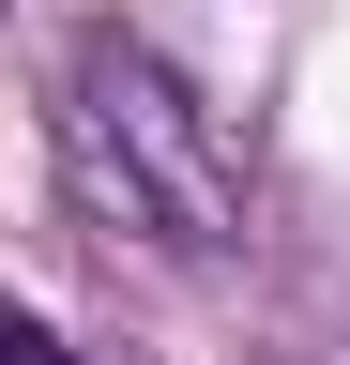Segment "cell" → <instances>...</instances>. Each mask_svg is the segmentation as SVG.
Returning <instances> with one entry per match:
<instances>
[{
    "instance_id": "1",
    "label": "cell",
    "mask_w": 350,
    "mask_h": 365,
    "mask_svg": "<svg viewBox=\"0 0 350 365\" xmlns=\"http://www.w3.org/2000/svg\"><path fill=\"white\" fill-rule=\"evenodd\" d=\"M61 153L92 198L153 213V244H213V153H198L183 91L153 61H122L107 31H76V61H61Z\"/></svg>"
}]
</instances>
